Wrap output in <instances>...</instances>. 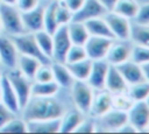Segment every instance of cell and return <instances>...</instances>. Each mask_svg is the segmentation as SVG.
I'll list each match as a JSON object with an SVG mask.
<instances>
[{"label": "cell", "mask_w": 149, "mask_h": 134, "mask_svg": "<svg viewBox=\"0 0 149 134\" xmlns=\"http://www.w3.org/2000/svg\"><path fill=\"white\" fill-rule=\"evenodd\" d=\"M20 113L26 121L56 119L63 115L64 107L55 97H30Z\"/></svg>", "instance_id": "obj_1"}, {"label": "cell", "mask_w": 149, "mask_h": 134, "mask_svg": "<svg viewBox=\"0 0 149 134\" xmlns=\"http://www.w3.org/2000/svg\"><path fill=\"white\" fill-rule=\"evenodd\" d=\"M0 21L2 27V33L9 36L19 35L22 33H26L21 12L12 5H0Z\"/></svg>", "instance_id": "obj_2"}, {"label": "cell", "mask_w": 149, "mask_h": 134, "mask_svg": "<svg viewBox=\"0 0 149 134\" xmlns=\"http://www.w3.org/2000/svg\"><path fill=\"white\" fill-rule=\"evenodd\" d=\"M10 37H12V40H13V42H14V44H15L17 51H19V54L35 57L43 64L51 63V61L48 57H45L43 55V52L40 50L33 33L26 31V33H22V34H19V35H14V36H10Z\"/></svg>", "instance_id": "obj_3"}, {"label": "cell", "mask_w": 149, "mask_h": 134, "mask_svg": "<svg viewBox=\"0 0 149 134\" xmlns=\"http://www.w3.org/2000/svg\"><path fill=\"white\" fill-rule=\"evenodd\" d=\"M6 76H7L9 83L12 84V86L15 91V94H16L19 104H20V108L22 110L31 97V83H33V80L27 78L24 75H22L16 68L8 70Z\"/></svg>", "instance_id": "obj_4"}, {"label": "cell", "mask_w": 149, "mask_h": 134, "mask_svg": "<svg viewBox=\"0 0 149 134\" xmlns=\"http://www.w3.org/2000/svg\"><path fill=\"white\" fill-rule=\"evenodd\" d=\"M95 119L97 132H120V129L128 122L127 112L113 107Z\"/></svg>", "instance_id": "obj_5"}, {"label": "cell", "mask_w": 149, "mask_h": 134, "mask_svg": "<svg viewBox=\"0 0 149 134\" xmlns=\"http://www.w3.org/2000/svg\"><path fill=\"white\" fill-rule=\"evenodd\" d=\"M71 97L77 110L81 113H88L91 101L93 98V89L87 84L86 80H74L71 85Z\"/></svg>", "instance_id": "obj_6"}, {"label": "cell", "mask_w": 149, "mask_h": 134, "mask_svg": "<svg viewBox=\"0 0 149 134\" xmlns=\"http://www.w3.org/2000/svg\"><path fill=\"white\" fill-rule=\"evenodd\" d=\"M104 19L106 20L114 40H122V41H128L130 37V28H132V23L129 22L128 19L116 14L113 10L107 12L104 15Z\"/></svg>", "instance_id": "obj_7"}, {"label": "cell", "mask_w": 149, "mask_h": 134, "mask_svg": "<svg viewBox=\"0 0 149 134\" xmlns=\"http://www.w3.org/2000/svg\"><path fill=\"white\" fill-rule=\"evenodd\" d=\"M128 124L135 132H146L149 122V107L143 101H135L127 111Z\"/></svg>", "instance_id": "obj_8"}, {"label": "cell", "mask_w": 149, "mask_h": 134, "mask_svg": "<svg viewBox=\"0 0 149 134\" xmlns=\"http://www.w3.org/2000/svg\"><path fill=\"white\" fill-rule=\"evenodd\" d=\"M52 61L54 62H65V55L71 47V40L68 34V27L66 26H59L55 33L52 34Z\"/></svg>", "instance_id": "obj_9"}, {"label": "cell", "mask_w": 149, "mask_h": 134, "mask_svg": "<svg viewBox=\"0 0 149 134\" xmlns=\"http://www.w3.org/2000/svg\"><path fill=\"white\" fill-rule=\"evenodd\" d=\"M19 51L9 35L0 34V65L7 70L16 68Z\"/></svg>", "instance_id": "obj_10"}, {"label": "cell", "mask_w": 149, "mask_h": 134, "mask_svg": "<svg viewBox=\"0 0 149 134\" xmlns=\"http://www.w3.org/2000/svg\"><path fill=\"white\" fill-rule=\"evenodd\" d=\"M113 38L100 37V36H90L84 44L86 56L91 61L105 59L106 54L112 44Z\"/></svg>", "instance_id": "obj_11"}, {"label": "cell", "mask_w": 149, "mask_h": 134, "mask_svg": "<svg viewBox=\"0 0 149 134\" xmlns=\"http://www.w3.org/2000/svg\"><path fill=\"white\" fill-rule=\"evenodd\" d=\"M106 13V8L99 2V0H85L83 6L72 14V21L85 23L88 20L101 17Z\"/></svg>", "instance_id": "obj_12"}, {"label": "cell", "mask_w": 149, "mask_h": 134, "mask_svg": "<svg viewBox=\"0 0 149 134\" xmlns=\"http://www.w3.org/2000/svg\"><path fill=\"white\" fill-rule=\"evenodd\" d=\"M130 50H132V45L128 44L127 41H122V40H119L118 42L113 41L106 54L105 61L111 65H119L129 59Z\"/></svg>", "instance_id": "obj_13"}, {"label": "cell", "mask_w": 149, "mask_h": 134, "mask_svg": "<svg viewBox=\"0 0 149 134\" xmlns=\"http://www.w3.org/2000/svg\"><path fill=\"white\" fill-rule=\"evenodd\" d=\"M108 66H109V64L105 59L92 61L91 71H90V75H88L86 82L93 90L97 91V90L105 89V80H106Z\"/></svg>", "instance_id": "obj_14"}, {"label": "cell", "mask_w": 149, "mask_h": 134, "mask_svg": "<svg viewBox=\"0 0 149 134\" xmlns=\"http://www.w3.org/2000/svg\"><path fill=\"white\" fill-rule=\"evenodd\" d=\"M112 108V93H109L107 90H97L95 93H93V98L91 101V106L88 110V114L92 118H98L109 111Z\"/></svg>", "instance_id": "obj_15"}, {"label": "cell", "mask_w": 149, "mask_h": 134, "mask_svg": "<svg viewBox=\"0 0 149 134\" xmlns=\"http://www.w3.org/2000/svg\"><path fill=\"white\" fill-rule=\"evenodd\" d=\"M43 13H44V7L40 5L30 10L21 12L24 30L28 33H36L43 29Z\"/></svg>", "instance_id": "obj_16"}, {"label": "cell", "mask_w": 149, "mask_h": 134, "mask_svg": "<svg viewBox=\"0 0 149 134\" xmlns=\"http://www.w3.org/2000/svg\"><path fill=\"white\" fill-rule=\"evenodd\" d=\"M0 87H1V103L7 108H9L13 113L19 114L21 112L20 104L15 94V91L6 75H3L0 79Z\"/></svg>", "instance_id": "obj_17"}, {"label": "cell", "mask_w": 149, "mask_h": 134, "mask_svg": "<svg viewBox=\"0 0 149 134\" xmlns=\"http://www.w3.org/2000/svg\"><path fill=\"white\" fill-rule=\"evenodd\" d=\"M128 89V84L119 72L118 68L115 65L108 66V71L106 75L105 80V90H107L109 93H119V92H126Z\"/></svg>", "instance_id": "obj_18"}, {"label": "cell", "mask_w": 149, "mask_h": 134, "mask_svg": "<svg viewBox=\"0 0 149 134\" xmlns=\"http://www.w3.org/2000/svg\"><path fill=\"white\" fill-rule=\"evenodd\" d=\"M115 66L118 68L119 72L121 73V76L123 77V79L126 80V83L128 85L146 80L141 66L130 59H128V61H126L119 65H115Z\"/></svg>", "instance_id": "obj_19"}, {"label": "cell", "mask_w": 149, "mask_h": 134, "mask_svg": "<svg viewBox=\"0 0 149 134\" xmlns=\"http://www.w3.org/2000/svg\"><path fill=\"white\" fill-rule=\"evenodd\" d=\"M26 122L28 133H59L61 118L45 120H29Z\"/></svg>", "instance_id": "obj_20"}, {"label": "cell", "mask_w": 149, "mask_h": 134, "mask_svg": "<svg viewBox=\"0 0 149 134\" xmlns=\"http://www.w3.org/2000/svg\"><path fill=\"white\" fill-rule=\"evenodd\" d=\"M84 113H81L79 110L73 108L69 111H64L63 115L61 117V126H59V133H72L78 127V125L84 119Z\"/></svg>", "instance_id": "obj_21"}, {"label": "cell", "mask_w": 149, "mask_h": 134, "mask_svg": "<svg viewBox=\"0 0 149 134\" xmlns=\"http://www.w3.org/2000/svg\"><path fill=\"white\" fill-rule=\"evenodd\" d=\"M50 65L54 75V80L59 85V87L70 89L74 82V78L72 77L68 65L61 62H52L50 63Z\"/></svg>", "instance_id": "obj_22"}, {"label": "cell", "mask_w": 149, "mask_h": 134, "mask_svg": "<svg viewBox=\"0 0 149 134\" xmlns=\"http://www.w3.org/2000/svg\"><path fill=\"white\" fill-rule=\"evenodd\" d=\"M41 64H43V63H41L35 57L19 54L17 62H16V69L22 75H24L27 78H29V79L33 80L34 79V76H35V72L37 71V69H38V66Z\"/></svg>", "instance_id": "obj_23"}, {"label": "cell", "mask_w": 149, "mask_h": 134, "mask_svg": "<svg viewBox=\"0 0 149 134\" xmlns=\"http://www.w3.org/2000/svg\"><path fill=\"white\" fill-rule=\"evenodd\" d=\"M68 27V34L71 40L72 44H78V45H84L87 38L90 37V34L87 31V28L85 23L83 22H77V21H71Z\"/></svg>", "instance_id": "obj_24"}, {"label": "cell", "mask_w": 149, "mask_h": 134, "mask_svg": "<svg viewBox=\"0 0 149 134\" xmlns=\"http://www.w3.org/2000/svg\"><path fill=\"white\" fill-rule=\"evenodd\" d=\"M85 26L87 28L90 36H100V37H108V38L114 40L113 34H112L106 20L104 19V16L88 20L85 22Z\"/></svg>", "instance_id": "obj_25"}, {"label": "cell", "mask_w": 149, "mask_h": 134, "mask_svg": "<svg viewBox=\"0 0 149 134\" xmlns=\"http://www.w3.org/2000/svg\"><path fill=\"white\" fill-rule=\"evenodd\" d=\"M58 90L59 85L55 80L31 83V97H55Z\"/></svg>", "instance_id": "obj_26"}, {"label": "cell", "mask_w": 149, "mask_h": 134, "mask_svg": "<svg viewBox=\"0 0 149 134\" xmlns=\"http://www.w3.org/2000/svg\"><path fill=\"white\" fill-rule=\"evenodd\" d=\"M139 7H140V3L136 0H118L112 10L130 20V19H135Z\"/></svg>", "instance_id": "obj_27"}, {"label": "cell", "mask_w": 149, "mask_h": 134, "mask_svg": "<svg viewBox=\"0 0 149 134\" xmlns=\"http://www.w3.org/2000/svg\"><path fill=\"white\" fill-rule=\"evenodd\" d=\"M35 41L40 48V50L43 52L45 57H48L50 61H52V48H54V42H52V34L48 33L44 29H41L36 33H33Z\"/></svg>", "instance_id": "obj_28"}, {"label": "cell", "mask_w": 149, "mask_h": 134, "mask_svg": "<svg viewBox=\"0 0 149 134\" xmlns=\"http://www.w3.org/2000/svg\"><path fill=\"white\" fill-rule=\"evenodd\" d=\"M66 65L72 75V77L74 78V80H86L90 75V71H91L92 61L90 58H84L81 61L70 63Z\"/></svg>", "instance_id": "obj_29"}, {"label": "cell", "mask_w": 149, "mask_h": 134, "mask_svg": "<svg viewBox=\"0 0 149 134\" xmlns=\"http://www.w3.org/2000/svg\"><path fill=\"white\" fill-rule=\"evenodd\" d=\"M129 40H132L134 44L149 48V24H132Z\"/></svg>", "instance_id": "obj_30"}, {"label": "cell", "mask_w": 149, "mask_h": 134, "mask_svg": "<svg viewBox=\"0 0 149 134\" xmlns=\"http://www.w3.org/2000/svg\"><path fill=\"white\" fill-rule=\"evenodd\" d=\"M55 8H56V0L51 1L47 7H44V13H43V29L50 34H54L55 30L58 28Z\"/></svg>", "instance_id": "obj_31"}, {"label": "cell", "mask_w": 149, "mask_h": 134, "mask_svg": "<svg viewBox=\"0 0 149 134\" xmlns=\"http://www.w3.org/2000/svg\"><path fill=\"white\" fill-rule=\"evenodd\" d=\"M127 93L134 101H143L149 94V82L142 80V82L128 85Z\"/></svg>", "instance_id": "obj_32"}, {"label": "cell", "mask_w": 149, "mask_h": 134, "mask_svg": "<svg viewBox=\"0 0 149 134\" xmlns=\"http://www.w3.org/2000/svg\"><path fill=\"white\" fill-rule=\"evenodd\" d=\"M135 101L129 97V94L126 92H119V93H114L112 94V107L119 111H123L127 112L132 105Z\"/></svg>", "instance_id": "obj_33"}, {"label": "cell", "mask_w": 149, "mask_h": 134, "mask_svg": "<svg viewBox=\"0 0 149 134\" xmlns=\"http://www.w3.org/2000/svg\"><path fill=\"white\" fill-rule=\"evenodd\" d=\"M0 133H28L27 122L22 117L15 115L0 129Z\"/></svg>", "instance_id": "obj_34"}, {"label": "cell", "mask_w": 149, "mask_h": 134, "mask_svg": "<svg viewBox=\"0 0 149 134\" xmlns=\"http://www.w3.org/2000/svg\"><path fill=\"white\" fill-rule=\"evenodd\" d=\"M129 59L133 61L134 63L139 64V65L148 63L149 62V48L143 47V45H139V44H133Z\"/></svg>", "instance_id": "obj_35"}, {"label": "cell", "mask_w": 149, "mask_h": 134, "mask_svg": "<svg viewBox=\"0 0 149 134\" xmlns=\"http://www.w3.org/2000/svg\"><path fill=\"white\" fill-rule=\"evenodd\" d=\"M56 21L58 27L59 26H66L72 21V12L62 2V1H56Z\"/></svg>", "instance_id": "obj_36"}, {"label": "cell", "mask_w": 149, "mask_h": 134, "mask_svg": "<svg viewBox=\"0 0 149 134\" xmlns=\"http://www.w3.org/2000/svg\"><path fill=\"white\" fill-rule=\"evenodd\" d=\"M84 58H87L86 56V51L84 45H78V44H71V47L69 48L66 55H65V64H70V63H74L78 61H81Z\"/></svg>", "instance_id": "obj_37"}, {"label": "cell", "mask_w": 149, "mask_h": 134, "mask_svg": "<svg viewBox=\"0 0 149 134\" xmlns=\"http://www.w3.org/2000/svg\"><path fill=\"white\" fill-rule=\"evenodd\" d=\"M33 80L34 82H50V80H54V75H52L50 63L41 64L38 66L37 71L35 72V76H34Z\"/></svg>", "instance_id": "obj_38"}, {"label": "cell", "mask_w": 149, "mask_h": 134, "mask_svg": "<svg viewBox=\"0 0 149 134\" xmlns=\"http://www.w3.org/2000/svg\"><path fill=\"white\" fill-rule=\"evenodd\" d=\"M136 23L140 24H149V1L140 3L137 14L135 16Z\"/></svg>", "instance_id": "obj_39"}, {"label": "cell", "mask_w": 149, "mask_h": 134, "mask_svg": "<svg viewBox=\"0 0 149 134\" xmlns=\"http://www.w3.org/2000/svg\"><path fill=\"white\" fill-rule=\"evenodd\" d=\"M76 133H94L97 132L95 128V121L91 119H83V121L78 125V127L74 129Z\"/></svg>", "instance_id": "obj_40"}, {"label": "cell", "mask_w": 149, "mask_h": 134, "mask_svg": "<svg viewBox=\"0 0 149 134\" xmlns=\"http://www.w3.org/2000/svg\"><path fill=\"white\" fill-rule=\"evenodd\" d=\"M15 115H17V114H15V113H13L9 108H7L2 103H0V129L10 120V119H13Z\"/></svg>", "instance_id": "obj_41"}, {"label": "cell", "mask_w": 149, "mask_h": 134, "mask_svg": "<svg viewBox=\"0 0 149 134\" xmlns=\"http://www.w3.org/2000/svg\"><path fill=\"white\" fill-rule=\"evenodd\" d=\"M38 5H40V0H16L15 7L20 12H26L37 7Z\"/></svg>", "instance_id": "obj_42"}, {"label": "cell", "mask_w": 149, "mask_h": 134, "mask_svg": "<svg viewBox=\"0 0 149 134\" xmlns=\"http://www.w3.org/2000/svg\"><path fill=\"white\" fill-rule=\"evenodd\" d=\"M59 1H62L72 13L77 12L85 2V0H59Z\"/></svg>", "instance_id": "obj_43"}, {"label": "cell", "mask_w": 149, "mask_h": 134, "mask_svg": "<svg viewBox=\"0 0 149 134\" xmlns=\"http://www.w3.org/2000/svg\"><path fill=\"white\" fill-rule=\"evenodd\" d=\"M116 1H118V0H99V2L106 8L107 12H109V10L113 9V7H114V5L116 3Z\"/></svg>", "instance_id": "obj_44"}, {"label": "cell", "mask_w": 149, "mask_h": 134, "mask_svg": "<svg viewBox=\"0 0 149 134\" xmlns=\"http://www.w3.org/2000/svg\"><path fill=\"white\" fill-rule=\"evenodd\" d=\"M141 69H142V72H143V76H144V79L147 82H149V62L148 63H144L142 65H140Z\"/></svg>", "instance_id": "obj_45"}, {"label": "cell", "mask_w": 149, "mask_h": 134, "mask_svg": "<svg viewBox=\"0 0 149 134\" xmlns=\"http://www.w3.org/2000/svg\"><path fill=\"white\" fill-rule=\"evenodd\" d=\"M1 3H5V5H12V6H15L16 3V0H0Z\"/></svg>", "instance_id": "obj_46"}, {"label": "cell", "mask_w": 149, "mask_h": 134, "mask_svg": "<svg viewBox=\"0 0 149 134\" xmlns=\"http://www.w3.org/2000/svg\"><path fill=\"white\" fill-rule=\"evenodd\" d=\"M144 103H146V104L148 105V107H149V94H148V96H147V98L144 99Z\"/></svg>", "instance_id": "obj_47"}, {"label": "cell", "mask_w": 149, "mask_h": 134, "mask_svg": "<svg viewBox=\"0 0 149 134\" xmlns=\"http://www.w3.org/2000/svg\"><path fill=\"white\" fill-rule=\"evenodd\" d=\"M139 3H142V2H147V1H149V0H136Z\"/></svg>", "instance_id": "obj_48"}, {"label": "cell", "mask_w": 149, "mask_h": 134, "mask_svg": "<svg viewBox=\"0 0 149 134\" xmlns=\"http://www.w3.org/2000/svg\"><path fill=\"white\" fill-rule=\"evenodd\" d=\"M2 76H3V73H2V71H1V69H0V79H1Z\"/></svg>", "instance_id": "obj_49"}, {"label": "cell", "mask_w": 149, "mask_h": 134, "mask_svg": "<svg viewBox=\"0 0 149 134\" xmlns=\"http://www.w3.org/2000/svg\"><path fill=\"white\" fill-rule=\"evenodd\" d=\"M2 33V27H1V21H0V34Z\"/></svg>", "instance_id": "obj_50"}, {"label": "cell", "mask_w": 149, "mask_h": 134, "mask_svg": "<svg viewBox=\"0 0 149 134\" xmlns=\"http://www.w3.org/2000/svg\"><path fill=\"white\" fill-rule=\"evenodd\" d=\"M146 131H148V132H149V122H148V126H147V129H146Z\"/></svg>", "instance_id": "obj_51"}, {"label": "cell", "mask_w": 149, "mask_h": 134, "mask_svg": "<svg viewBox=\"0 0 149 134\" xmlns=\"http://www.w3.org/2000/svg\"><path fill=\"white\" fill-rule=\"evenodd\" d=\"M0 103H1V87H0Z\"/></svg>", "instance_id": "obj_52"}, {"label": "cell", "mask_w": 149, "mask_h": 134, "mask_svg": "<svg viewBox=\"0 0 149 134\" xmlns=\"http://www.w3.org/2000/svg\"><path fill=\"white\" fill-rule=\"evenodd\" d=\"M56 1H59V0H56Z\"/></svg>", "instance_id": "obj_53"}, {"label": "cell", "mask_w": 149, "mask_h": 134, "mask_svg": "<svg viewBox=\"0 0 149 134\" xmlns=\"http://www.w3.org/2000/svg\"><path fill=\"white\" fill-rule=\"evenodd\" d=\"M0 5H1V1H0Z\"/></svg>", "instance_id": "obj_54"}]
</instances>
